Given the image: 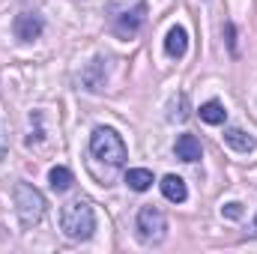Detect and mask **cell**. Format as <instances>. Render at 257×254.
<instances>
[{"label": "cell", "instance_id": "cell-1", "mask_svg": "<svg viewBox=\"0 0 257 254\" xmlns=\"http://www.w3.org/2000/svg\"><path fill=\"white\" fill-rule=\"evenodd\" d=\"M60 227H63V233L69 239H75V242H84V239H90L93 236V230H96V212H93V206L87 203V200H69L63 209H60Z\"/></svg>", "mask_w": 257, "mask_h": 254}, {"label": "cell", "instance_id": "cell-2", "mask_svg": "<svg viewBox=\"0 0 257 254\" xmlns=\"http://www.w3.org/2000/svg\"><path fill=\"white\" fill-rule=\"evenodd\" d=\"M90 153L99 162L111 165V168H120L126 162V144H123V138L114 129H105V126H99L90 135Z\"/></svg>", "mask_w": 257, "mask_h": 254}, {"label": "cell", "instance_id": "cell-3", "mask_svg": "<svg viewBox=\"0 0 257 254\" xmlns=\"http://www.w3.org/2000/svg\"><path fill=\"white\" fill-rule=\"evenodd\" d=\"M12 194H15V212H18L21 224L24 227L39 224L42 215H45V197H42V191L36 189V186H30V183H15Z\"/></svg>", "mask_w": 257, "mask_h": 254}, {"label": "cell", "instance_id": "cell-4", "mask_svg": "<svg viewBox=\"0 0 257 254\" xmlns=\"http://www.w3.org/2000/svg\"><path fill=\"white\" fill-rule=\"evenodd\" d=\"M135 230H138V239L144 245H159L165 239V233H168V218L156 206H141L138 221H135Z\"/></svg>", "mask_w": 257, "mask_h": 254}, {"label": "cell", "instance_id": "cell-5", "mask_svg": "<svg viewBox=\"0 0 257 254\" xmlns=\"http://www.w3.org/2000/svg\"><path fill=\"white\" fill-rule=\"evenodd\" d=\"M42 30H45V24H42V18L33 15V12H21V15H15V21H12V33H15V39H21V42L39 39Z\"/></svg>", "mask_w": 257, "mask_h": 254}, {"label": "cell", "instance_id": "cell-6", "mask_svg": "<svg viewBox=\"0 0 257 254\" xmlns=\"http://www.w3.org/2000/svg\"><path fill=\"white\" fill-rule=\"evenodd\" d=\"M105 81H108V72H105V60H102V57H96L93 63L81 72V84H84V90H90V93H99V90L105 87Z\"/></svg>", "mask_w": 257, "mask_h": 254}, {"label": "cell", "instance_id": "cell-7", "mask_svg": "<svg viewBox=\"0 0 257 254\" xmlns=\"http://www.w3.org/2000/svg\"><path fill=\"white\" fill-rule=\"evenodd\" d=\"M186 51H189V33H186V27H171L168 36H165V54L174 57V60H180V57H186Z\"/></svg>", "mask_w": 257, "mask_h": 254}, {"label": "cell", "instance_id": "cell-8", "mask_svg": "<svg viewBox=\"0 0 257 254\" xmlns=\"http://www.w3.org/2000/svg\"><path fill=\"white\" fill-rule=\"evenodd\" d=\"M224 144L230 150H236V153H251L257 147V141L248 132H242V129H224Z\"/></svg>", "mask_w": 257, "mask_h": 254}, {"label": "cell", "instance_id": "cell-9", "mask_svg": "<svg viewBox=\"0 0 257 254\" xmlns=\"http://www.w3.org/2000/svg\"><path fill=\"white\" fill-rule=\"evenodd\" d=\"M162 194H165L171 203H183V200L189 197V189H186V183H183L177 174H168V177L162 180Z\"/></svg>", "mask_w": 257, "mask_h": 254}, {"label": "cell", "instance_id": "cell-10", "mask_svg": "<svg viewBox=\"0 0 257 254\" xmlns=\"http://www.w3.org/2000/svg\"><path fill=\"white\" fill-rule=\"evenodd\" d=\"M174 150H177V159H183V162H197L200 159V141L194 135H180Z\"/></svg>", "mask_w": 257, "mask_h": 254}, {"label": "cell", "instance_id": "cell-11", "mask_svg": "<svg viewBox=\"0 0 257 254\" xmlns=\"http://www.w3.org/2000/svg\"><path fill=\"white\" fill-rule=\"evenodd\" d=\"M197 114H200V120H203L206 126H221V123L227 120V111H224V105H221V102H215V99L203 102Z\"/></svg>", "mask_w": 257, "mask_h": 254}, {"label": "cell", "instance_id": "cell-12", "mask_svg": "<svg viewBox=\"0 0 257 254\" xmlns=\"http://www.w3.org/2000/svg\"><path fill=\"white\" fill-rule=\"evenodd\" d=\"M126 186L132 191H147L153 186V171H147V168H128L126 171Z\"/></svg>", "mask_w": 257, "mask_h": 254}, {"label": "cell", "instance_id": "cell-13", "mask_svg": "<svg viewBox=\"0 0 257 254\" xmlns=\"http://www.w3.org/2000/svg\"><path fill=\"white\" fill-rule=\"evenodd\" d=\"M72 183H75V177H72V171L63 168V165H57V168L48 171V186H51L54 191H69Z\"/></svg>", "mask_w": 257, "mask_h": 254}, {"label": "cell", "instance_id": "cell-14", "mask_svg": "<svg viewBox=\"0 0 257 254\" xmlns=\"http://www.w3.org/2000/svg\"><path fill=\"white\" fill-rule=\"evenodd\" d=\"M141 12H144V9L138 6L135 12H126V15H120V18H117V33H120V36H132V33L141 27V21H144V18H141Z\"/></svg>", "mask_w": 257, "mask_h": 254}, {"label": "cell", "instance_id": "cell-15", "mask_svg": "<svg viewBox=\"0 0 257 254\" xmlns=\"http://www.w3.org/2000/svg\"><path fill=\"white\" fill-rule=\"evenodd\" d=\"M221 215L224 218H239L242 215V203H224L221 206Z\"/></svg>", "mask_w": 257, "mask_h": 254}, {"label": "cell", "instance_id": "cell-16", "mask_svg": "<svg viewBox=\"0 0 257 254\" xmlns=\"http://www.w3.org/2000/svg\"><path fill=\"white\" fill-rule=\"evenodd\" d=\"M6 150H9V138H6V126L0 123V162L6 159Z\"/></svg>", "mask_w": 257, "mask_h": 254}, {"label": "cell", "instance_id": "cell-17", "mask_svg": "<svg viewBox=\"0 0 257 254\" xmlns=\"http://www.w3.org/2000/svg\"><path fill=\"white\" fill-rule=\"evenodd\" d=\"M251 233H254V236H257V215H254V230H251Z\"/></svg>", "mask_w": 257, "mask_h": 254}]
</instances>
